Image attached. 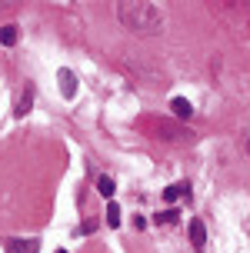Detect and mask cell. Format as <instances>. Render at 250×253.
Here are the masks:
<instances>
[{
    "label": "cell",
    "instance_id": "2",
    "mask_svg": "<svg viewBox=\"0 0 250 253\" xmlns=\"http://www.w3.org/2000/svg\"><path fill=\"white\" fill-rule=\"evenodd\" d=\"M190 243L197 247V250H203V243H207V227H203V220H190Z\"/></svg>",
    "mask_w": 250,
    "mask_h": 253
},
{
    "label": "cell",
    "instance_id": "13",
    "mask_svg": "<svg viewBox=\"0 0 250 253\" xmlns=\"http://www.w3.org/2000/svg\"><path fill=\"white\" fill-rule=\"evenodd\" d=\"M53 253H67V250H53Z\"/></svg>",
    "mask_w": 250,
    "mask_h": 253
},
{
    "label": "cell",
    "instance_id": "9",
    "mask_svg": "<svg viewBox=\"0 0 250 253\" xmlns=\"http://www.w3.org/2000/svg\"><path fill=\"white\" fill-rule=\"evenodd\" d=\"M113 190H117V187H113V180H110V177H100V180H97V193H100V197H107V200H110Z\"/></svg>",
    "mask_w": 250,
    "mask_h": 253
},
{
    "label": "cell",
    "instance_id": "6",
    "mask_svg": "<svg viewBox=\"0 0 250 253\" xmlns=\"http://www.w3.org/2000/svg\"><path fill=\"white\" fill-rule=\"evenodd\" d=\"M60 93L63 97H74L77 93V84H74V74L70 70H60Z\"/></svg>",
    "mask_w": 250,
    "mask_h": 253
},
{
    "label": "cell",
    "instance_id": "8",
    "mask_svg": "<svg viewBox=\"0 0 250 253\" xmlns=\"http://www.w3.org/2000/svg\"><path fill=\"white\" fill-rule=\"evenodd\" d=\"M170 107H174V114H177V117H190V114H194L190 100H184V97H174V100H170Z\"/></svg>",
    "mask_w": 250,
    "mask_h": 253
},
{
    "label": "cell",
    "instance_id": "4",
    "mask_svg": "<svg viewBox=\"0 0 250 253\" xmlns=\"http://www.w3.org/2000/svg\"><path fill=\"white\" fill-rule=\"evenodd\" d=\"M7 247H10V253H37L40 250L37 240H7Z\"/></svg>",
    "mask_w": 250,
    "mask_h": 253
},
{
    "label": "cell",
    "instance_id": "5",
    "mask_svg": "<svg viewBox=\"0 0 250 253\" xmlns=\"http://www.w3.org/2000/svg\"><path fill=\"white\" fill-rule=\"evenodd\" d=\"M180 197H190V187H187V183H174V187L163 190V200H167V203L180 200Z\"/></svg>",
    "mask_w": 250,
    "mask_h": 253
},
{
    "label": "cell",
    "instance_id": "10",
    "mask_svg": "<svg viewBox=\"0 0 250 253\" xmlns=\"http://www.w3.org/2000/svg\"><path fill=\"white\" fill-rule=\"evenodd\" d=\"M107 227H120V207L107 203Z\"/></svg>",
    "mask_w": 250,
    "mask_h": 253
},
{
    "label": "cell",
    "instance_id": "12",
    "mask_svg": "<svg viewBox=\"0 0 250 253\" xmlns=\"http://www.w3.org/2000/svg\"><path fill=\"white\" fill-rule=\"evenodd\" d=\"M80 230H84V233H94V230H97V220H84V227H80Z\"/></svg>",
    "mask_w": 250,
    "mask_h": 253
},
{
    "label": "cell",
    "instance_id": "1",
    "mask_svg": "<svg viewBox=\"0 0 250 253\" xmlns=\"http://www.w3.org/2000/svg\"><path fill=\"white\" fill-rule=\"evenodd\" d=\"M117 17L134 34H160L163 30V13L153 3H144V0H120L117 3Z\"/></svg>",
    "mask_w": 250,
    "mask_h": 253
},
{
    "label": "cell",
    "instance_id": "11",
    "mask_svg": "<svg viewBox=\"0 0 250 253\" xmlns=\"http://www.w3.org/2000/svg\"><path fill=\"white\" fill-rule=\"evenodd\" d=\"M153 220H157V223H177V210H163V213H157Z\"/></svg>",
    "mask_w": 250,
    "mask_h": 253
},
{
    "label": "cell",
    "instance_id": "7",
    "mask_svg": "<svg viewBox=\"0 0 250 253\" xmlns=\"http://www.w3.org/2000/svg\"><path fill=\"white\" fill-rule=\"evenodd\" d=\"M17 37H20V30H17L13 24L0 27V43H3V47H13V43H17Z\"/></svg>",
    "mask_w": 250,
    "mask_h": 253
},
{
    "label": "cell",
    "instance_id": "3",
    "mask_svg": "<svg viewBox=\"0 0 250 253\" xmlns=\"http://www.w3.org/2000/svg\"><path fill=\"white\" fill-rule=\"evenodd\" d=\"M157 137H163V140H190V130H180V126H170V124H157Z\"/></svg>",
    "mask_w": 250,
    "mask_h": 253
}]
</instances>
